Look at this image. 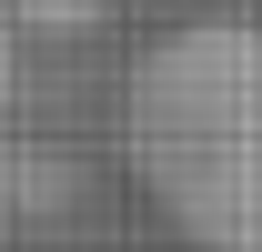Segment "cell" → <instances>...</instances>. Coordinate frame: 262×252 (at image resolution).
Listing matches in <instances>:
<instances>
[{"label": "cell", "instance_id": "cell-1", "mask_svg": "<svg viewBox=\"0 0 262 252\" xmlns=\"http://www.w3.org/2000/svg\"><path fill=\"white\" fill-rule=\"evenodd\" d=\"M121 161L202 252H262V20H182L121 91Z\"/></svg>", "mask_w": 262, "mask_h": 252}]
</instances>
